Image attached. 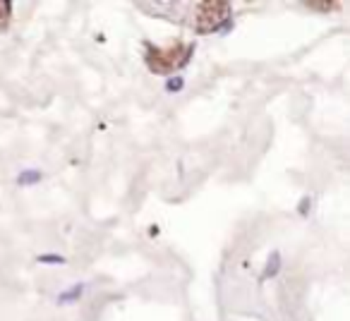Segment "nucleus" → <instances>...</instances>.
I'll use <instances>...</instances> for the list:
<instances>
[{"mask_svg": "<svg viewBox=\"0 0 350 321\" xmlns=\"http://www.w3.org/2000/svg\"><path fill=\"white\" fill-rule=\"evenodd\" d=\"M139 10H146L149 15L165 17L170 22H178L183 27H190L197 34H211L221 29L230 17L228 3H137Z\"/></svg>", "mask_w": 350, "mask_h": 321, "instance_id": "nucleus-1", "label": "nucleus"}, {"mask_svg": "<svg viewBox=\"0 0 350 321\" xmlns=\"http://www.w3.org/2000/svg\"><path fill=\"white\" fill-rule=\"evenodd\" d=\"M195 46L185 44V41H170L168 46H151L146 44L144 63L154 74H170L178 72L187 60L192 58Z\"/></svg>", "mask_w": 350, "mask_h": 321, "instance_id": "nucleus-2", "label": "nucleus"}, {"mask_svg": "<svg viewBox=\"0 0 350 321\" xmlns=\"http://www.w3.org/2000/svg\"><path fill=\"white\" fill-rule=\"evenodd\" d=\"M10 22H12V5L0 0V31H8Z\"/></svg>", "mask_w": 350, "mask_h": 321, "instance_id": "nucleus-3", "label": "nucleus"}, {"mask_svg": "<svg viewBox=\"0 0 350 321\" xmlns=\"http://www.w3.org/2000/svg\"><path fill=\"white\" fill-rule=\"evenodd\" d=\"M305 8H310V10H336L338 3H305Z\"/></svg>", "mask_w": 350, "mask_h": 321, "instance_id": "nucleus-4", "label": "nucleus"}]
</instances>
